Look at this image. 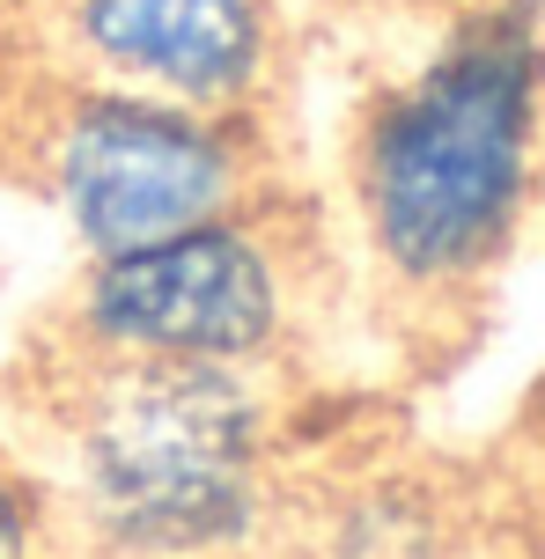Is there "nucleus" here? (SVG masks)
<instances>
[{
    "mask_svg": "<svg viewBox=\"0 0 545 559\" xmlns=\"http://www.w3.org/2000/svg\"><path fill=\"white\" fill-rule=\"evenodd\" d=\"M538 37L531 8H472L354 133V206L405 287L487 273L531 192Z\"/></svg>",
    "mask_w": 545,
    "mask_h": 559,
    "instance_id": "nucleus-1",
    "label": "nucleus"
},
{
    "mask_svg": "<svg viewBox=\"0 0 545 559\" xmlns=\"http://www.w3.org/2000/svg\"><path fill=\"white\" fill-rule=\"evenodd\" d=\"M59 449L74 515L111 559H222L265 515L273 413L236 361L82 354Z\"/></svg>",
    "mask_w": 545,
    "mask_h": 559,
    "instance_id": "nucleus-2",
    "label": "nucleus"
},
{
    "mask_svg": "<svg viewBox=\"0 0 545 559\" xmlns=\"http://www.w3.org/2000/svg\"><path fill=\"white\" fill-rule=\"evenodd\" d=\"M29 177L88 258L133 251L177 228L244 214L259 192V155L244 111H200L111 82H59L23 126Z\"/></svg>",
    "mask_w": 545,
    "mask_h": 559,
    "instance_id": "nucleus-3",
    "label": "nucleus"
},
{
    "mask_svg": "<svg viewBox=\"0 0 545 559\" xmlns=\"http://www.w3.org/2000/svg\"><path fill=\"white\" fill-rule=\"evenodd\" d=\"M295 273L259 206L177 228L133 251L88 258L67 302L74 354L126 361H236L259 368L287 338Z\"/></svg>",
    "mask_w": 545,
    "mask_h": 559,
    "instance_id": "nucleus-4",
    "label": "nucleus"
},
{
    "mask_svg": "<svg viewBox=\"0 0 545 559\" xmlns=\"http://www.w3.org/2000/svg\"><path fill=\"white\" fill-rule=\"evenodd\" d=\"M59 37L82 82L200 111H251L281 59L273 0H59Z\"/></svg>",
    "mask_w": 545,
    "mask_h": 559,
    "instance_id": "nucleus-5",
    "label": "nucleus"
},
{
    "mask_svg": "<svg viewBox=\"0 0 545 559\" xmlns=\"http://www.w3.org/2000/svg\"><path fill=\"white\" fill-rule=\"evenodd\" d=\"M0 559H45V501L8 464H0Z\"/></svg>",
    "mask_w": 545,
    "mask_h": 559,
    "instance_id": "nucleus-6",
    "label": "nucleus"
},
{
    "mask_svg": "<svg viewBox=\"0 0 545 559\" xmlns=\"http://www.w3.org/2000/svg\"><path fill=\"white\" fill-rule=\"evenodd\" d=\"M545 15V8H538ZM531 37H538V96H545V29H531Z\"/></svg>",
    "mask_w": 545,
    "mask_h": 559,
    "instance_id": "nucleus-7",
    "label": "nucleus"
},
{
    "mask_svg": "<svg viewBox=\"0 0 545 559\" xmlns=\"http://www.w3.org/2000/svg\"><path fill=\"white\" fill-rule=\"evenodd\" d=\"M523 8H545V0H523Z\"/></svg>",
    "mask_w": 545,
    "mask_h": 559,
    "instance_id": "nucleus-8",
    "label": "nucleus"
}]
</instances>
